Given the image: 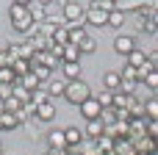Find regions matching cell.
<instances>
[{
    "label": "cell",
    "instance_id": "9a60e30c",
    "mask_svg": "<svg viewBox=\"0 0 158 155\" xmlns=\"http://www.w3.org/2000/svg\"><path fill=\"white\" fill-rule=\"evenodd\" d=\"M64 139H67V147H78V144L83 141V133H81L78 128H67V130H64Z\"/></svg>",
    "mask_w": 158,
    "mask_h": 155
},
{
    "label": "cell",
    "instance_id": "d6986e66",
    "mask_svg": "<svg viewBox=\"0 0 158 155\" xmlns=\"http://www.w3.org/2000/svg\"><path fill=\"white\" fill-rule=\"evenodd\" d=\"M86 133H89L92 139H100V136L106 133V125H103L100 119H89V125H86Z\"/></svg>",
    "mask_w": 158,
    "mask_h": 155
},
{
    "label": "cell",
    "instance_id": "8992f818",
    "mask_svg": "<svg viewBox=\"0 0 158 155\" xmlns=\"http://www.w3.org/2000/svg\"><path fill=\"white\" fill-rule=\"evenodd\" d=\"M83 22H89V25H97V28H100V25H106V22H108V14H106V11H100L97 6H92V8H86V19H83Z\"/></svg>",
    "mask_w": 158,
    "mask_h": 155
},
{
    "label": "cell",
    "instance_id": "74e56055",
    "mask_svg": "<svg viewBox=\"0 0 158 155\" xmlns=\"http://www.w3.org/2000/svg\"><path fill=\"white\" fill-rule=\"evenodd\" d=\"M97 103H100V108H111V92H103L97 97Z\"/></svg>",
    "mask_w": 158,
    "mask_h": 155
},
{
    "label": "cell",
    "instance_id": "7c38bea8",
    "mask_svg": "<svg viewBox=\"0 0 158 155\" xmlns=\"http://www.w3.org/2000/svg\"><path fill=\"white\" fill-rule=\"evenodd\" d=\"M64 86H67V80H64V78H50V86H47V94H50V100L61 97V94H64Z\"/></svg>",
    "mask_w": 158,
    "mask_h": 155
},
{
    "label": "cell",
    "instance_id": "83f0119b",
    "mask_svg": "<svg viewBox=\"0 0 158 155\" xmlns=\"http://www.w3.org/2000/svg\"><path fill=\"white\" fill-rule=\"evenodd\" d=\"M94 144H97V150H100V155H103V153H111V150H114V141H111V139H108L106 133H103L100 139H94Z\"/></svg>",
    "mask_w": 158,
    "mask_h": 155
},
{
    "label": "cell",
    "instance_id": "f1b7e54d",
    "mask_svg": "<svg viewBox=\"0 0 158 155\" xmlns=\"http://www.w3.org/2000/svg\"><path fill=\"white\" fill-rule=\"evenodd\" d=\"M19 108H22V103H19V100H17V97H14V94H11V97H6V100H3V111H11V114H17V111H19Z\"/></svg>",
    "mask_w": 158,
    "mask_h": 155
},
{
    "label": "cell",
    "instance_id": "836d02e7",
    "mask_svg": "<svg viewBox=\"0 0 158 155\" xmlns=\"http://www.w3.org/2000/svg\"><path fill=\"white\" fill-rule=\"evenodd\" d=\"M144 31H147V33H156V31H158L156 14H147V22H144Z\"/></svg>",
    "mask_w": 158,
    "mask_h": 155
},
{
    "label": "cell",
    "instance_id": "ffe728a7",
    "mask_svg": "<svg viewBox=\"0 0 158 155\" xmlns=\"http://www.w3.org/2000/svg\"><path fill=\"white\" fill-rule=\"evenodd\" d=\"M67 33H69V44H78V42L86 36L83 25H69V28H67Z\"/></svg>",
    "mask_w": 158,
    "mask_h": 155
},
{
    "label": "cell",
    "instance_id": "7a4b0ae2",
    "mask_svg": "<svg viewBox=\"0 0 158 155\" xmlns=\"http://www.w3.org/2000/svg\"><path fill=\"white\" fill-rule=\"evenodd\" d=\"M8 11H11V25H14L19 33H25V36H28V33L36 28V22L31 19V14H28V8H25V6H17V3H14Z\"/></svg>",
    "mask_w": 158,
    "mask_h": 155
},
{
    "label": "cell",
    "instance_id": "5b68a950",
    "mask_svg": "<svg viewBox=\"0 0 158 155\" xmlns=\"http://www.w3.org/2000/svg\"><path fill=\"white\" fill-rule=\"evenodd\" d=\"M36 119L39 122H53L56 119V105H53V100H47V103H42V105H36Z\"/></svg>",
    "mask_w": 158,
    "mask_h": 155
},
{
    "label": "cell",
    "instance_id": "4316f807",
    "mask_svg": "<svg viewBox=\"0 0 158 155\" xmlns=\"http://www.w3.org/2000/svg\"><path fill=\"white\" fill-rule=\"evenodd\" d=\"M47 100H50L47 92H42V89H33V92H31V105H33V108L42 105V103H47Z\"/></svg>",
    "mask_w": 158,
    "mask_h": 155
},
{
    "label": "cell",
    "instance_id": "5bb4252c",
    "mask_svg": "<svg viewBox=\"0 0 158 155\" xmlns=\"http://www.w3.org/2000/svg\"><path fill=\"white\" fill-rule=\"evenodd\" d=\"M17 83H19V86H25L28 92H33V89H39V86H42V80H39L33 72H25L22 78H17Z\"/></svg>",
    "mask_w": 158,
    "mask_h": 155
},
{
    "label": "cell",
    "instance_id": "ba28073f",
    "mask_svg": "<svg viewBox=\"0 0 158 155\" xmlns=\"http://www.w3.org/2000/svg\"><path fill=\"white\" fill-rule=\"evenodd\" d=\"M114 50H117L119 55H128L131 50H136V42H133L131 36H117V39H114Z\"/></svg>",
    "mask_w": 158,
    "mask_h": 155
},
{
    "label": "cell",
    "instance_id": "e0dca14e",
    "mask_svg": "<svg viewBox=\"0 0 158 155\" xmlns=\"http://www.w3.org/2000/svg\"><path fill=\"white\" fill-rule=\"evenodd\" d=\"M61 61H64V64H67V61H81V50H78V44H64Z\"/></svg>",
    "mask_w": 158,
    "mask_h": 155
},
{
    "label": "cell",
    "instance_id": "52a82bcc",
    "mask_svg": "<svg viewBox=\"0 0 158 155\" xmlns=\"http://www.w3.org/2000/svg\"><path fill=\"white\" fill-rule=\"evenodd\" d=\"M25 8H28V14H31V19H33L36 25H42V22L47 19V8H44V6H39L36 0H31V3H28Z\"/></svg>",
    "mask_w": 158,
    "mask_h": 155
},
{
    "label": "cell",
    "instance_id": "277c9868",
    "mask_svg": "<svg viewBox=\"0 0 158 155\" xmlns=\"http://www.w3.org/2000/svg\"><path fill=\"white\" fill-rule=\"evenodd\" d=\"M100 111H103V108H100V103H97V100H92V97L81 103V114L86 116V122H89V119H100Z\"/></svg>",
    "mask_w": 158,
    "mask_h": 155
},
{
    "label": "cell",
    "instance_id": "30bf717a",
    "mask_svg": "<svg viewBox=\"0 0 158 155\" xmlns=\"http://www.w3.org/2000/svg\"><path fill=\"white\" fill-rule=\"evenodd\" d=\"M22 122L17 119V114H11V111H0V130H17Z\"/></svg>",
    "mask_w": 158,
    "mask_h": 155
},
{
    "label": "cell",
    "instance_id": "bcb514c9",
    "mask_svg": "<svg viewBox=\"0 0 158 155\" xmlns=\"http://www.w3.org/2000/svg\"><path fill=\"white\" fill-rule=\"evenodd\" d=\"M50 155H53V153H50Z\"/></svg>",
    "mask_w": 158,
    "mask_h": 155
},
{
    "label": "cell",
    "instance_id": "4dcf8cb0",
    "mask_svg": "<svg viewBox=\"0 0 158 155\" xmlns=\"http://www.w3.org/2000/svg\"><path fill=\"white\" fill-rule=\"evenodd\" d=\"M0 83H17V75L11 72V67H0Z\"/></svg>",
    "mask_w": 158,
    "mask_h": 155
},
{
    "label": "cell",
    "instance_id": "e575fe53",
    "mask_svg": "<svg viewBox=\"0 0 158 155\" xmlns=\"http://www.w3.org/2000/svg\"><path fill=\"white\" fill-rule=\"evenodd\" d=\"M144 83H147V86H150V89H158V72H156V69H153V72H147V75H144Z\"/></svg>",
    "mask_w": 158,
    "mask_h": 155
},
{
    "label": "cell",
    "instance_id": "d6a6232c",
    "mask_svg": "<svg viewBox=\"0 0 158 155\" xmlns=\"http://www.w3.org/2000/svg\"><path fill=\"white\" fill-rule=\"evenodd\" d=\"M19 58H25V61H31L33 58V47L25 42V44H19Z\"/></svg>",
    "mask_w": 158,
    "mask_h": 155
},
{
    "label": "cell",
    "instance_id": "8fae6325",
    "mask_svg": "<svg viewBox=\"0 0 158 155\" xmlns=\"http://www.w3.org/2000/svg\"><path fill=\"white\" fill-rule=\"evenodd\" d=\"M47 141H50V150H53V153H61V150H67V139H64V130H50Z\"/></svg>",
    "mask_w": 158,
    "mask_h": 155
},
{
    "label": "cell",
    "instance_id": "60d3db41",
    "mask_svg": "<svg viewBox=\"0 0 158 155\" xmlns=\"http://www.w3.org/2000/svg\"><path fill=\"white\" fill-rule=\"evenodd\" d=\"M36 3H39V6H50L53 0H36Z\"/></svg>",
    "mask_w": 158,
    "mask_h": 155
},
{
    "label": "cell",
    "instance_id": "2e32d148",
    "mask_svg": "<svg viewBox=\"0 0 158 155\" xmlns=\"http://www.w3.org/2000/svg\"><path fill=\"white\" fill-rule=\"evenodd\" d=\"M114 8L117 11H139L142 8V0H114Z\"/></svg>",
    "mask_w": 158,
    "mask_h": 155
},
{
    "label": "cell",
    "instance_id": "f546056e",
    "mask_svg": "<svg viewBox=\"0 0 158 155\" xmlns=\"http://www.w3.org/2000/svg\"><path fill=\"white\" fill-rule=\"evenodd\" d=\"M31 72H33V75H36L39 80H47L53 69H47V67H42V64H33V67H31Z\"/></svg>",
    "mask_w": 158,
    "mask_h": 155
},
{
    "label": "cell",
    "instance_id": "ab89813d",
    "mask_svg": "<svg viewBox=\"0 0 158 155\" xmlns=\"http://www.w3.org/2000/svg\"><path fill=\"white\" fill-rule=\"evenodd\" d=\"M156 133H158V125H156V119H147V136L153 139Z\"/></svg>",
    "mask_w": 158,
    "mask_h": 155
},
{
    "label": "cell",
    "instance_id": "f35d334b",
    "mask_svg": "<svg viewBox=\"0 0 158 155\" xmlns=\"http://www.w3.org/2000/svg\"><path fill=\"white\" fill-rule=\"evenodd\" d=\"M11 89H14V83H0V100L11 97Z\"/></svg>",
    "mask_w": 158,
    "mask_h": 155
},
{
    "label": "cell",
    "instance_id": "8d00e7d4",
    "mask_svg": "<svg viewBox=\"0 0 158 155\" xmlns=\"http://www.w3.org/2000/svg\"><path fill=\"white\" fill-rule=\"evenodd\" d=\"M144 111H147V116H150V119H156V116H158V103H156V100H150V103L144 105Z\"/></svg>",
    "mask_w": 158,
    "mask_h": 155
},
{
    "label": "cell",
    "instance_id": "44dd1931",
    "mask_svg": "<svg viewBox=\"0 0 158 155\" xmlns=\"http://www.w3.org/2000/svg\"><path fill=\"white\" fill-rule=\"evenodd\" d=\"M125 58H128V67H142V64L147 61V55H144L142 50H131Z\"/></svg>",
    "mask_w": 158,
    "mask_h": 155
},
{
    "label": "cell",
    "instance_id": "cb8c5ba5",
    "mask_svg": "<svg viewBox=\"0 0 158 155\" xmlns=\"http://www.w3.org/2000/svg\"><path fill=\"white\" fill-rule=\"evenodd\" d=\"M106 25H111V28H122V25H125V14L117 11V8L108 11V22H106Z\"/></svg>",
    "mask_w": 158,
    "mask_h": 155
},
{
    "label": "cell",
    "instance_id": "ee69618b",
    "mask_svg": "<svg viewBox=\"0 0 158 155\" xmlns=\"http://www.w3.org/2000/svg\"><path fill=\"white\" fill-rule=\"evenodd\" d=\"M0 155H3V144H0Z\"/></svg>",
    "mask_w": 158,
    "mask_h": 155
},
{
    "label": "cell",
    "instance_id": "4fadbf2b",
    "mask_svg": "<svg viewBox=\"0 0 158 155\" xmlns=\"http://www.w3.org/2000/svg\"><path fill=\"white\" fill-rule=\"evenodd\" d=\"M81 78V61H67L64 64V80H78Z\"/></svg>",
    "mask_w": 158,
    "mask_h": 155
},
{
    "label": "cell",
    "instance_id": "6da1fadb",
    "mask_svg": "<svg viewBox=\"0 0 158 155\" xmlns=\"http://www.w3.org/2000/svg\"><path fill=\"white\" fill-rule=\"evenodd\" d=\"M67 103H72V105H81L83 100H89L92 97V89H89V83L86 80H67V86H64V94H61Z\"/></svg>",
    "mask_w": 158,
    "mask_h": 155
},
{
    "label": "cell",
    "instance_id": "f6af8a7d",
    "mask_svg": "<svg viewBox=\"0 0 158 155\" xmlns=\"http://www.w3.org/2000/svg\"><path fill=\"white\" fill-rule=\"evenodd\" d=\"M92 3H100V0H92Z\"/></svg>",
    "mask_w": 158,
    "mask_h": 155
},
{
    "label": "cell",
    "instance_id": "3957f363",
    "mask_svg": "<svg viewBox=\"0 0 158 155\" xmlns=\"http://www.w3.org/2000/svg\"><path fill=\"white\" fill-rule=\"evenodd\" d=\"M61 17H64V22H69V25H83L86 8H83L81 3H72V0H69V3L64 6V14H61Z\"/></svg>",
    "mask_w": 158,
    "mask_h": 155
},
{
    "label": "cell",
    "instance_id": "ac0fdd59",
    "mask_svg": "<svg viewBox=\"0 0 158 155\" xmlns=\"http://www.w3.org/2000/svg\"><path fill=\"white\" fill-rule=\"evenodd\" d=\"M103 83H106L108 92H117L119 83H122V78H119V72H106V75H103Z\"/></svg>",
    "mask_w": 158,
    "mask_h": 155
},
{
    "label": "cell",
    "instance_id": "9c48e42d",
    "mask_svg": "<svg viewBox=\"0 0 158 155\" xmlns=\"http://www.w3.org/2000/svg\"><path fill=\"white\" fill-rule=\"evenodd\" d=\"M133 100H136V97H133V94H125V92H117V94H111V105H117V111H128Z\"/></svg>",
    "mask_w": 158,
    "mask_h": 155
},
{
    "label": "cell",
    "instance_id": "7402d4cb",
    "mask_svg": "<svg viewBox=\"0 0 158 155\" xmlns=\"http://www.w3.org/2000/svg\"><path fill=\"white\" fill-rule=\"evenodd\" d=\"M11 72H14L17 78H22L25 72H31V61H25V58H17V61L11 64Z\"/></svg>",
    "mask_w": 158,
    "mask_h": 155
},
{
    "label": "cell",
    "instance_id": "d590c367",
    "mask_svg": "<svg viewBox=\"0 0 158 155\" xmlns=\"http://www.w3.org/2000/svg\"><path fill=\"white\" fill-rule=\"evenodd\" d=\"M119 78H122V80H136V67H125V69L119 72Z\"/></svg>",
    "mask_w": 158,
    "mask_h": 155
},
{
    "label": "cell",
    "instance_id": "d4e9b609",
    "mask_svg": "<svg viewBox=\"0 0 158 155\" xmlns=\"http://www.w3.org/2000/svg\"><path fill=\"white\" fill-rule=\"evenodd\" d=\"M50 39H53L56 44H61V47H64V44H69V33H67V28H64V25H61V28H56Z\"/></svg>",
    "mask_w": 158,
    "mask_h": 155
},
{
    "label": "cell",
    "instance_id": "603a6c76",
    "mask_svg": "<svg viewBox=\"0 0 158 155\" xmlns=\"http://www.w3.org/2000/svg\"><path fill=\"white\" fill-rule=\"evenodd\" d=\"M11 94H14V97H17V100L22 103V105H28V103H31V92H28L25 86H19V83H14V89H11Z\"/></svg>",
    "mask_w": 158,
    "mask_h": 155
},
{
    "label": "cell",
    "instance_id": "484cf974",
    "mask_svg": "<svg viewBox=\"0 0 158 155\" xmlns=\"http://www.w3.org/2000/svg\"><path fill=\"white\" fill-rule=\"evenodd\" d=\"M94 47H97V42H94V39H92L89 33H86V36H83V39L78 42V50H81V55H83V53H92Z\"/></svg>",
    "mask_w": 158,
    "mask_h": 155
},
{
    "label": "cell",
    "instance_id": "7bdbcfd3",
    "mask_svg": "<svg viewBox=\"0 0 158 155\" xmlns=\"http://www.w3.org/2000/svg\"><path fill=\"white\" fill-rule=\"evenodd\" d=\"M56 3H61V6H67V3H69V0H56Z\"/></svg>",
    "mask_w": 158,
    "mask_h": 155
},
{
    "label": "cell",
    "instance_id": "b9f144b4",
    "mask_svg": "<svg viewBox=\"0 0 158 155\" xmlns=\"http://www.w3.org/2000/svg\"><path fill=\"white\" fill-rule=\"evenodd\" d=\"M14 3H17V6H28L31 0H14Z\"/></svg>",
    "mask_w": 158,
    "mask_h": 155
},
{
    "label": "cell",
    "instance_id": "1f68e13d",
    "mask_svg": "<svg viewBox=\"0 0 158 155\" xmlns=\"http://www.w3.org/2000/svg\"><path fill=\"white\" fill-rule=\"evenodd\" d=\"M136 153H153V139H150V136L142 139V141L136 144Z\"/></svg>",
    "mask_w": 158,
    "mask_h": 155
}]
</instances>
